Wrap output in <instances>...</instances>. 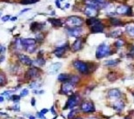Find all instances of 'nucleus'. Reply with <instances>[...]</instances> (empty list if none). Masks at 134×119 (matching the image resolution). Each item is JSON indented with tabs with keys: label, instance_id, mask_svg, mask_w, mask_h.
<instances>
[{
	"label": "nucleus",
	"instance_id": "50",
	"mask_svg": "<svg viewBox=\"0 0 134 119\" xmlns=\"http://www.w3.org/2000/svg\"><path fill=\"white\" fill-rule=\"evenodd\" d=\"M4 101V97L3 96H0V103H3Z\"/></svg>",
	"mask_w": 134,
	"mask_h": 119
},
{
	"label": "nucleus",
	"instance_id": "15",
	"mask_svg": "<svg viewBox=\"0 0 134 119\" xmlns=\"http://www.w3.org/2000/svg\"><path fill=\"white\" fill-rule=\"evenodd\" d=\"M61 67H62V64L59 63V62H58V63H54V64H51L47 69L48 73H49V74H55V73H57V71L61 68Z\"/></svg>",
	"mask_w": 134,
	"mask_h": 119
},
{
	"label": "nucleus",
	"instance_id": "24",
	"mask_svg": "<svg viewBox=\"0 0 134 119\" xmlns=\"http://www.w3.org/2000/svg\"><path fill=\"white\" fill-rule=\"evenodd\" d=\"M119 63V59H112V60H106L104 64L105 66H116Z\"/></svg>",
	"mask_w": 134,
	"mask_h": 119
},
{
	"label": "nucleus",
	"instance_id": "23",
	"mask_svg": "<svg viewBox=\"0 0 134 119\" xmlns=\"http://www.w3.org/2000/svg\"><path fill=\"white\" fill-rule=\"evenodd\" d=\"M70 76L69 74H67V73H62V74H59L58 77V80L61 83H64V82H67V81H69L70 79Z\"/></svg>",
	"mask_w": 134,
	"mask_h": 119
},
{
	"label": "nucleus",
	"instance_id": "11",
	"mask_svg": "<svg viewBox=\"0 0 134 119\" xmlns=\"http://www.w3.org/2000/svg\"><path fill=\"white\" fill-rule=\"evenodd\" d=\"M84 13L89 18H96L98 16V10H97L94 7L86 6L84 10Z\"/></svg>",
	"mask_w": 134,
	"mask_h": 119
},
{
	"label": "nucleus",
	"instance_id": "53",
	"mask_svg": "<svg viewBox=\"0 0 134 119\" xmlns=\"http://www.w3.org/2000/svg\"><path fill=\"white\" fill-rule=\"evenodd\" d=\"M10 20H12V21H16V20H17V17H13V18H10Z\"/></svg>",
	"mask_w": 134,
	"mask_h": 119
},
{
	"label": "nucleus",
	"instance_id": "39",
	"mask_svg": "<svg viewBox=\"0 0 134 119\" xmlns=\"http://www.w3.org/2000/svg\"><path fill=\"white\" fill-rule=\"evenodd\" d=\"M20 96H18V95H12V97H10V100H12V101H13L14 103H17L20 100Z\"/></svg>",
	"mask_w": 134,
	"mask_h": 119
},
{
	"label": "nucleus",
	"instance_id": "49",
	"mask_svg": "<svg viewBox=\"0 0 134 119\" xmlns=\"http://www.w3.org/2000/svg\"><path fill=\"white\" fill-rule=\"evenodd\" d=\"M4 60V56H0V64Z\"/></svg>",
	"mask_w": 134,
	"mask_h": 119
},
{
	"label": "nucleus",
	"instance_id": "10",
	"mask_svg": "<svg viewBox=\"0 0 134 119\" xmlns=\"http://www.w3.org/2000/svg\"><path fill=\"white\" fill-rule=\"evenodd\" d=\"M66 32L69 36L75 37H80L82 36V34L84 33V31L81 27H76V28H69L66 30Z\"/></svg>",
	"mask_w": 134,
	"mask_h": 119
},
{
	"label": "nucleus",
	"instance_id": "2",
	"mask_svg": "<svg viewBox=\"0 0 134 119\" xmlns=\"http://www.w3.org/2000/svg\"><path fill=\"white\" fill-rule=\"evenodd\" d=\"M111 54V48L107 44L105 43H103L100 45H98V47L97 48V50H96V58L98 59H101L104 58V56H107Z\"/></svg>",
	"mask_w": 134,
	"mask_h": 119
},
{
	"label": "nucleus",
	"instance_id": "40",
	"mask_svg": "<svg viewBox=\"0 0 134 119\" xmlns=\"http://www.w3.org/2000/svg\"><path fill=\"white\" fill-rule=\"evenodd\" d=\"M29 94V90L27 89H23L22 90L20 91V97H25Z\"/></svg>",
	"mask_w": 134,
	"mask_h": 119
},
{
	"label": "nucleus",
	"instance_id": "43",
	"mask_svg": "<svg viewBox=\"0 0 134 119\" xmlns=\"http://www.w3.org/2000/svg\"><path fill=\"white\" fill-rule=\"evenodd\" d=\"M48 111H49V110H48V109H43V110H41L40 113H41V114H43V115H45Z\"/></svg>",
	"mask_w": 134,
	"mask_h": 119
},
{
	"label": "nucleus",
	"instance_id": "33",
	"mask_svg": "<svg viewBox=\"0 0 134 119\" xmlns=\"http://www.w3.org/2000/svg\"><path fill=\"white\" fill-rule=\"evenodd\" d=\"M39 0H21L20 4H36V3L38 2Z\"/></svg>",
	"mask_w": 134,
	"mask_h": 119
},
{
	"label": "nucleus",
	"instance_id": "12",
	"mask_svg": "<svg viewBox=\"0 0 134 119\" xmlns=\"http://www.w3.org/2000/svg\"><path fill=\"white\" fill-rule=\"evenodd\" d=\"M84 3L87 5V6L94 7L97 10L105 7V5L104 4V3H99V2L96 1V0H85Z\"/></svg>",
	"mask_w": 134,
	"mask_h": 119
},
{
	"label": "nucleus",
	"instance_id": "32",
	"mask_svg": "<svg viewBox=\"0 0 134 119\" xmlns=\"http://www.w3.org/2000/svg\"><path fill=\"white\" fill-rule=\"evenodd\" d=\"M36 49H37V45L36 44H32V45H29V46L25 47V50L29 53H33V52H35Z\"/></svg>",
	"mask_w": 134,
	"mask_h": 119
},
{
	"label": "nucleus",
	"instance_id": "3",
	"mask_svg": "<svg viewBox=\"0 0 134 119\" xmlns=\"http://www.w3.org/2000/svg\"><path fill=\"white\" fill-rule=\"evenodd\" d=\"M79 101H80V97L77 95V94L73 93L72 95H71L69 97V98H68V100H67V102L65 104V108H64V110L74 109V108L79 104Z\"/></svg>",
	"mask_w": 134,
	"mask_h": 119
},
{
	"label": "nucleus",
	"instance_id": "55",
	"mask_svg": "<svg viewBox=\"0 0 134 119\" xmlns=\"http://www.w3.org/2000/svg\"><path fill=\"white\" fill-rule=\"evenodd\" d=\"M96 1L99 2V3H104V1H105V0H96Z\"/></svg>",
	"mask_w": 134,
	"mask_h": 119
},
{
	"label": "nucleus",
	"instance_id": "48",
	"mask_svg": "<svg viewBox=\"0 0 134 119\" xmlns=\"http://www.w3.org/2000/svg\"><path fill=\"white\" fill-rule=\"evenodd\" d=\"M51 110H52V113L53 115H56V114H57V113H56V111L54 110V107H52V109H51Z\"/></svg>",
	"mask_w": 134,
	"mask_h": 119
},
{
	"label": "nucleus",
	"instance_id": "19",
	"mask_svg": "<svg viewBox=\"0 0 134 119\" xmlns=\"http://www.w3.org/2000/svg\"><path fill=\"white\" fill-rule=\"evenodd\" d=\"M44 25V24L38 23V22H33L31 24V31L34 32H38L39 31H41Z\"/></svg>",
	"mask_w": 134,
	"mask_h": 119
},
{
	"label": "nucleus",
	"instance_id": "25",
	"mask_svg": "<svg viewBox=\"0 0 134 119\" xmlns=\"http://www.w3.org/2000/svg\"><path fill=\"white\" fill-rule=\"evenodd\" d=\"M98 23H100V20H98L95 18H90L89 19L86 20L87 25H89V26H92V25H94V24H98Z\"/></svg>",
	"mask_w": 134,
	"mask_h": 119
},
{
	"label": "nucleus",
	"instance_id": "22",
	"mask_svg": "<svg viewBox=\"0 0 134 119\" xmlns=\"http://www.w3.org/2000/svg\"><path fill=\"white\" fill-rule=\"evenodd\" d=\"M48 22H50L52 24V25L53 27H60L63 25V22L59 18H49Z\"/></svg>",
	"mask_w": 134,
	"mask_h": 119
},
{
	"label": "nucleus",
	"instance_id": "54",
	"mask_svg": "<svg viewBox=\"0 0 134 119\" xmlns=\"http://www.w3.org/2000/svg\"><path fill=\"white\" fill-rule=\"evenodd\" d=\"M29 119H36V117H35L34 116H30V117H29Z\"/></svg>",
	"mask_w": 134,
	"mask_h": 119
},
{
	"label": "nucleus",
	"instance_id": "27",
	"mask_svg": "<svg viewBox=\"0 0 134 119\" xmlns=\"http://www.w3.org/2000/svg\"><path fill=\"white\" fill-rule=\"evenodd\" d=\"M44 38V36L42 32H36V37H35V40L37 41V43H41L43 42V40Z\"/></svg>",
	"mask_w": 134,
	"mask_h": 119
},
{
	"label": "nucleus",
	"instance_id": "30",
	"mask_svg": "<svg viewBox=\"0 0 134 119\" xmlns=\"http://www.w3.org/2000/svg\"><path fill=\"white\" fill-rule=\"evenodd\" d=\"M41 86V82L40 81H34V82L31 83L30 85H29V88L31 89H37Z\"/></svg>",
	"mask_w": 134,
	"mask_h": 119
},
{
	"label": "nucleus",
	"instance_id": "51",
	"mask_svg": "<svg viewBox=\"0 0 134 119\" xmlns=\"http://www.w3.org/2000/svg\"><path fill=\"white\" fill-rule=\"evenodd\" d=\"M4 48H3V46H2V45L1 44H0V53H1L2 52V51H4Z\"/></svg>",
	"mask_w": 134,
	"mask_h": 119
},
{
	"label": "nucleus",
	"instance_id": "4",
	"mask_svg": "<svg viewBox=\"0 0 134 119\" xmlns=\"http://www.w3.org/2000/svg\"><path fill=\"white\" fill-rule=\"evenodd\" d=\"M72 64H73L75 69L77 70L79 72L83 73V74H88L89 72H91L89 64L81 60H75Z\"/></svg>",
	"mask_w": 134,
	"mask_h": 119
},
{
	"label": "nucleus",
	"instance_id": "42",
	"mask_svg": "<svg viewBox=\"0 0 134 119\" xmlns=\"http://www.w3.org/2000/svg\"><path fill=\"white\" fill-rule=\"evenodd\" d=\"M10 19V17L9 15H6V16H4V17H3L2 18V21L3 22H7L8 20Z\"/></svg>",
	"mask_w": 134,
	"mask_h": 119
},
{
	"label": "nucleus",
	"instance_id": "60",
	"mask_svg": "<svg viewBox=\"0 0 134 119\" xmlns=\"http://www.w3.org/2000/svg\"><path fill=\"white\" fill-rule=\"evenodd\" d=\"M59 1H63V0H59Z\"/></svg>",
	"mask_w": 134,
	"mask_h": 119
},
{
	"label": "nucleus",
	"instance_id": "16",
	"mask_svg": "<svg viewBox=\"0 0 134 119\" xmlns=\"http://www.w3.org/2000/svg\"><path fill=\"white\" fill-rule=\"evenodd\" d=\"M104 26L101 22L91 26V31H92V33H101V32L104 31Z\"/></svg>",
	"mask_w": 134,
	"mask_h": 119
},
{
	"label": "nucleus",
	"instance_id": "31",
	"mask_svg": "<svg viewBox=\"0 0 134 119\" xmlns=\"http://www.w3.org/2000/svg\"><path fill=\"white\" fill-rule=\"evenodd\" d=\"M69 81L71 83H73V84H76V83H77L79 82V76H76V75L71 76V77H70Z\"/></svg>",
	"mask_w": 134,
	"mask_h": 119
},
{
	"label": "nucleus",
	"instance_id": "26",
	"mask_svg": "<svg viewBox=\"0 0 134 119\" xmlns=\"http://www.w3.org/2000/svg\"><path fill=\"white\" fill-rule=\"evenodd\" d=\"M123 31L121 30H116V31H113L112 32L110 33V37H113V38H116V37H119L122 35Z\"/></svg>",
	"mask_w": 134,
	"mask_h": 119
},
{
	"label": "nucleus",
	"instance_id": "57",
	"mask_svg": "<svg viewBox=\"0 0 134 119\" xmlns=\"http://www.w3.org/2000/svg\"><path fill=\"white\" fill-rule=\"evenodd\" d=\"M44 90H40L39 92H38V94H42V93H44Z\"/></svg>",
	"mask_w": 134,
	"mask_h": 119
},
{
	"label": "nucleus",
	"instance_id": "58",
	"mask_svg": "<svg viewBox=\"0 0 134 119\" xmlns=\"http://www.w3.org/2000/svg\"><path fill=\"white\" fill-rule=\"evenodd\" d=\"M74 119H83V118H82V117H75Z\"/></svg>",
	"mask_w": 134,
	"mask_h": 119
},
{
	"label": "nucleus",
	"instance_id": "45",
	"mask_svg": "<svg viewBox=\"0 0 134 119\" xmlns=\"http://www.w3.org/2000/svg\"><path fill=\"white\" fill-rule=\"evenodd\" d=\"M55 4L57 5L58 8L61 9V5H60V1H59V0H56V1H55Z\"/></svg>",
	"mask_w": 134,
	"mask_h": 119
},
{
	"label": "nucleus",
	"instance_id": "14",
	"mask_svg": "<svg viewBox=\"0 0 134 119\" xmlns=\"http://www.w3.org/2000/svg\"><path fill=\"white\" fill-rule=\"evenodd\" d=\"M83 42H84V39L81 38V37H79V38L73 43V44H72L71 50L72 51H79L81 50L83 47V44H84Z\"/></svg>",
	"mask_w": 134,
	"mask_h": 119
},
{
	"label": "nucleus",
	"instance_id": "52",
	"mask_svg": "<svg viewBox=\"0 0 134 119\" xmlns=\"http://www.w3.org/2000/svg\"><path fill=\"white\" fill-rule=\"evenodd\" d=\"M27 10H30V9H25V10H21V12L20 13H24V12H27Z\"/></svg>",
	"mask_w": 134,
	"mask_h": 119
},
{
	"label": "nucleus",
	"instance_id": "41",
	"mask_svg": "<svg viewBox=\"0 0 134 119\" xmlns=\"http://www.w3.org/2000/svg\"><path fill=\"white\" fill-rule=\"evenodd\" d=\"M12 109L13 110H15V111H19V110H20V106H19V104H15L14 105H13V107L12 108Z\"/></svg>",
	"mask_w": 134,
	"mask_h": 119
},
{
	"label": "nucleus",
	"instance_id": "8",
	"mask_svg": "<svg viewBox=\"0 0 134 119\" xmlns=\"http://www.w3.org/2000/svg\"><path fill=\"white\" fill-rule=\"evenodd\" d=\"M116 13L119 15H124V16H132V8L128 5L121 4L117 7Z\"/></svg>",
	"mask_w": 134,
	"mask_h": 119
},
{
	"label": "nucleus",
	"instance_id": "35",
	"mask_svg": "<svg viewBox=\"0 0 134 119\" xmlns=\"http://www.w3.org/2000/svg\"><path fill=\"white\" fill-rule=\"evenodd\" d=\"M6 83V77L3 73L0 72V86H4Z\"/></svg>",
	"mask_w": 134,
	"mask_h": 119
},
{
	"label": "nucleus",
	"instance_id": "13",
	"mask_svg": "<svg viewBox=\"0 0 134 119\" xmlns=\"http://www.w3.org/2000/svg\"><path fill=\"white\" fill-rule=\"evenodd\" d=\"M18 60H19L21 64H25V65H29V66L31 65L33 62L28 56L24 55V54H19V55H18Z\"/></svg>",
	"mask_w": 134,
	"mask_h": 119
},
{
	"label": "nucleus",
	"instance_id": "38",
	"mask_svg": "<svg viewBox=\"0 0 134 119\" xmlns=\"http://www.w3.org/2000/svg\"><path fill=\"white\" fill-rule=\"evenodd\" d=\"M107 78H108L109 81H115L117 79V75L115 74L114 72H111L108 76H107Z\"/></svg>",
	"mask_w": 134,
	"mask_h": 119
},
{
	"label": "nucleus",
	"instance_id": "29",
	"mask_svg": "<svg viewBox=\"0 0 134 119\" xmlns=\"http://www.w3.org/2000/svg\"><path fill=\"white\" fill-rule=\"evenodd\" d=\"M14 46L17 50H22L23 49V45H22V41H21V38H17L14 42Z\"/></svg>",
	"mask_w": 134,
	"mask_h": 119
},
{
	"label": "nucleus",
	"instance_id": "28",
	"mask_svg": "<svg viewBox=\"0 0 134 119\" xmlns=\"http://www.w3.org/2000/svg\"><path fill=\"white\" fill-rule=\"evenodd\" d=\"M126 31L130 36L134 37V24H128L126 26Z\"/></svg>",
	"mask_w": 134,
	"mask_h": 119
},
{
	"label": "nucleus",
	"instance_id": "20",
	"mask_svg": "<svg viewBox=\"0 0 134 119\" xmlns=\"http://www.w3.org/2000/svg\"><path fill=\"white\" fill-rule=\"evenodd\" d=\"M21 41H22L23 49L29 46V45L36 44V43H37V41L34 38H21Z\"/></svg>",
	"mask_w": 134,
	"mask_h": 119
},
{
	"label": "nucleus",
	"instance_id": "7",
	"mask_svg": "<svg viewBox=\"0 0 134 119\" xmlns=\"http://www.w3.org/2000/svg\"><path fill=\"white\" fill-rule=\"evenodd\" d=\"M41 76V71L37 67H31L27 71L25 77L27 79H37Z\"/></svg>",
	"mask_w": 134,
	"mask_h": 119
},
{
	"label": "nucleus",
	"instance_id": "36",
	"mask_svg": "<svg viewBox=\"0 0 134 119\" xmlns=\"http://www.w3.org/2000/svg\"><path fill=\"white\" fill-rule=\"evenodd\" d=\"M124 45H125V41L123 39H119L115 42V46L118 48H120V47L124 46Z\"/></svg>",
	"mask_w": 134,
	"mask_h": 119
},
{
	"label": "nucleus",
	"instance_id": "47",
	"mask_svg": "<svg viewBox=\"0 0 134 119\" xmlns=\"http://www.w3.org/2000/svg\"><path fill=\"white\" fill-rule=\"evenodd\" d=\"M130 54H131V56H134V46H132V48L131 49Z\"/></svg>",
	"mask_w": 134,
	"mask_h": 119
},
{
	"label": "nucleus",
	"instance_id": "61",
	"mask_svg": "<svg viewBox=\"0 0 134 119\" xmlns=\"http://www.w3.org/2000/svg\"><path fill=\"white\" fill-rule=\"evenodd\" d=\"M0 16H1V13H0Z\"/></svg>",
	"mask_w": 134,
	"mask_h": 119
},
{
	"label": "nucleus",
	"instance_id": "37",
	"mask_svg": "<svg viewBox=\"0 0 134 119\" xmlns=\"http://www.w3.org/2000/svg\"><path fill=\"white\" fill-rule=\"evenodd\" d=\"M76 114H77V110L72 109V110H71V112H70L68 114V116H67V118H68V119H73Z\"/></svg>",
	"mask_w": 134,
	"mask_h": 119
},
{
	"label": "nucleus",
	"instance_id": "21",
	"mask_svg": "<svg viewBox=\"0 0 134 119\" xmlns=\"http://www.w3.org/2000/svg\"><path fill=\"white\" fill-rule=\"evenodd\" d=\"M33 64L36 65L35 67H42V66L45 65V59L43 58V56L38 55V56L32 62V64Z\"/></svg>",
	"mask_w": 134,
	"mask_h": 119
},
{
	"label": "nucleus",
	"instance_id": "34",
	"mask_svg": "<svg viewBox=\"0 0 134 119\" xmlns=\"http://www.w3.org/2000/svg\"><path fill=\"white\" fill-rule=\"evenodd\" d=\"M111 23L112 25H115V26H119V25H122V23L121 21L119 19H118V18H111Z\"/></svg>",
	"mask_w": 134,
	"mask_h": 119
},
{
	"label": "nucleus",
	"instance_id": "44",
	"mask_svg": "<svg viewBox=\"0 0 134 119\" xmlns=\"http://www.w3.org/2000/svg\"><path fill=\"white\" fill-rule=\"evenodd\" d=\"M37 117H38L40 119H46V117H45L43 115V114H41V113H40V112L37 113Z\"/></svg>",
	"mask_w": 134,
	"mask_h": 119
},
{
	"label": "nucleus",
	"instance_id": "59",
	"mask_svg": "<svg viewBox=\"0 0 134 119\" xmlns=\"http://www.w3.org/2000/svg\"><path fill=\"white\" fill-rule=\"evenodd\" d=\"M132 95H133V97H134V93H132Z\"/></svg>",
	"mask_w": 134,
	"mask_h": 119
},
{
	"label": "nucleus",
	"instance_id": "9",
	"mask_svg": "<svg viewBox=\"0 0 134 119\" xmlns=\"http://www.w3.org/2000/svg\"><path fill=\"white\" fill-rule=\"evenodd\" d=\"M69 49V44L68 43H65L63 45H59L57 48L55 49L53 53L54 55L57 56V58H63L64 55H65V51Z\"/></svg>",
	"mask_w": 134,
	"mask_h": 119
},
{
	"label": "nucleus",
	"instance_id": "5",
	"mask_svg": "<svg viewBox=\"0 0 134 119\" xmlns=\"http://www.w3.org/2000/svg\"><path fill=\"white\" fill-rule=\"evenodd\" d=\"M75 84H73L72 83H71L70 81H67V82H64L61 85V93L64 94V95H67V96H71L73 94V90H74Z\"/></svg>",
	"mask_w": 134,
	"mask_h": 119
},
{
	"label": "nucleus",
	"instance_id": "17",
	"mask_svg": "<svg viewBox=\"0 0 134 119\" xmlns=\"http://www.w3.org/2000/svg\"><path fill=\"white\" fill-rule=\"evenodd\" d=\"M121 96V92L119 89H112L108 91V97L110 99H117Z\"/></svg>",
	"mask_w": 134,
	"mask_h": 119
},
{
	"label": "nucleus",
	"instance_id": "1",
	"mask_svg": "<svg viewBox=\"0 0 134 119\" xmlns=\"http://www.w3.org/2000/svg\"><path fill=\"white\" fill-rule=\"evenodd\" d=\"M85 21L82 18L77 17V16H71L67 18L65 21V24L69 28H76V27H80L84 24Z\"/></svg>",
	"mask_w": 134,
	"mask_h": 119
},
{
	"label": "nucleus",
	"instance_id": "46",
	"mask_svg": "<svg viewBox=\"0 0 134 119\" xmlns=\"http://www.w3.org/2000/svg\"><path fill=\"white\" fill-rule=\"evenodd\" d=\"M31 105H32V106H35V105H36V99H35L34 97H32V98H31Z\"/></svg>",
	"mask_w": 134,
	"mask_h": 119
},
{
	"label": "nucleus",
	"instance_id": "18",
	"mask_svg": "<svg viewBox=\"0 0 134 119\" xmlns=\"http://www.w3.org/2000/svg\"><path fill=\"white\" fill-rule=\"evenodd\" d=\"M112 108L118 112H121L125 108V103L121 101V100H119V101L115 102L113 104H112Z\"/></svg>",
	"mask_w": 134,
	"mask_h": 119
},
{
	"label": "nucleus",
	"instance_id": "6",
	"mask_svg": "<svg viewBox=\"0 0 134 119\" xmlns=\"http://www.w3.org/2000/svg\"><path fill=\"white\" fill-rule=\"evenodd\" d=\"M80 110L83 113H92L95 111V106L90 100H85L80 104Z\"/></svg>",
	"mask_w": 134,
	"mask_h": 119
},
{
	"label": "nucleus",
	"instance_id": "56",
	"mask_svg": "<svg viewBox=\"0 0 134 119\" xmlns=\"http://www.w3.org/2000/svg\"><path fill=\"white\" fill-rule=\"evenodd\" d=\"M87 119H98V117H89V118H87Z\"/></svg>",
	"mask_w": 134,
	"mask_h": 119
}]
</instances>
